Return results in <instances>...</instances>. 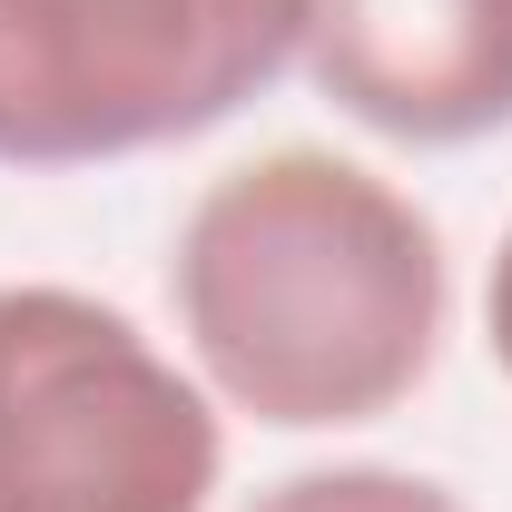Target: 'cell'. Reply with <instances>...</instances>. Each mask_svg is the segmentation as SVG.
<instances>
[{
  "instance_id": "cell-1",
  "label": "cell",
  "mask_w": 512,
  "mask_h": 512,
  "mask_svg": "<svg viewBox=\"0 0 512 512\" xmlns=\"http://www.w3.org/2000/svg\"><path fill=\"white\" fill-rule=\"evenodd\" d=\"M168 286L207 384L286 434L394 414L444 335L434 217L325 148L227 168L188 207Z\"/></svg>"
},
{
  "instance_id": "cell-2",
  "label": "cell",
  "mask_w": 512,
  "mask_h": 512,
  "mask_svg": "<svg viewBox=\"0 0 512 512\" xmlns=\"http://www.w3.org/2000/svg\"><path fill=\"white\" fill-rule=\"evenodd\" d=\"M306 60V0H0V168L178 148Z\"/></svg>"
},
{
  "instance_id": "cell-3",
  "label": "cell",
  "mask_w": 512,
  "mask_h": 512,
  "mask_svg": "<svg viewBox=\"0 0 512 512\" xmlns=\"http://www.w3.org/2000/svg\"><path fill=\"white\" fill-rule=\"evenodd\" d=\"M217 404L119 306L0 286V512H207Z\"/></svg>"
},
{
  "instance_id": "cell-4",
  "label": "cell",
  "mask_w": 512,
  "mask_h": 512,
  "mask_svg": "<svg viewBox=\"0 0 512 512\" xmlns=\"http://www.w3.org/2000/svg\"><path fill=\"white\" fill-rule=\"evenodd\" d=\"M306 79L404 148L512 128V0H306Z\"/></svg>"
},
{
  "instance_id": "cell-5",
  "label": "cell",
  "mask_w": 512,
  "mask_h": 512,
  "mask_svg": "<svg viewBox=\"0 0 512 512\" xmlns=\"http://www.w3.org/2000/svg\"><path fill=\"white\" fill-rule=\"evenodd\" d=\"M247 512H463V503L424 473H394V463H325V473H286Z\"/></svg>"
},
{
  "instance_id": "cell-6",
  "label": "cell",
  "mask_w": 512,
  "mask_h": 512,
  "mask_svg": "<svg viewBox=\"0 0 512 512\" xmlns=\"http://www.w3.org/2000/svg\"><path fill=\"white\" fill-rule=\"evenodd\" d=\"M483 316H493V355H503V375H512V237H503V256H493V296H483Z\"/></svg>"
}]
</instances>
